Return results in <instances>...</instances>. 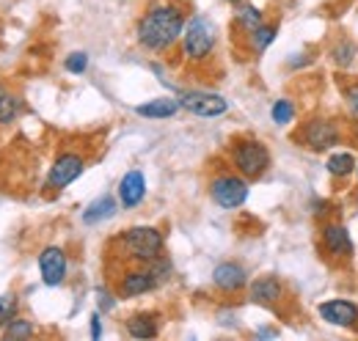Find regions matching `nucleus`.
Listing matches in <instances>:
<instances>
[{"label": "nucleus", "instance_id": "obj_1", "mask_svg": "<svg viewBox=\"0 0 358 341\" xmlns=\"http://www.w3.org/2000/svg\"><path fill=\"white\" fill-rule=\"evenodd\" d=\"M185 31V14L177 6H155L138 22V44L152 52H166Z\"/></svg>", "mask_w": 358, "mask_h": 341}, {"label": "nucleus", "instance_id": "obj_2", "mask_svg": "<svg viewBox=\"0 0 358 341\" xmlns=\"http://www.w3.org/2000/svg\"><path fill=\"white\" fill-rule=\"evenodd\" d=\"M116 245L122 248V259L138 261V264H152L163 254V234L152 226H135L116 240Z\"/></svg>", "mask_w": 358, "mask_h": 341}, {"label": "nucleus", "instance_id": "obj_3", "mask_svg": "<svg viewBox=\"0 0 358 341\" xmlns=\"http://www.w3.org/2000/svg\"><path fill=\"white\" fill-rule=\"evenodd\" d=\"M231 166L245 179H259L270 168L268 146L257 138H237L231 143Z\"/></svg>", "mask_w": 358, "mask_h": 341}, {"label": "nucleus", "instance_id": "obj_4", "mask_svg": "<svg viewBox=\"0 0 358 341\" xmlns=\"http://www.w3.org/2000/svg\"><path fill=\"white\" fill-rule=\"evenodd\" d=\"M185 55L190 61H204L210 58V52L215 50V28L204 20V17H193L185 25V36H182Z\"/></svg>", "mask_w": 358, "mask_h": 341}, {"label": "nucleus", "instance_id": "obj_5", "mask_svg": "<svg viewBox=\"0 0 358 341\" xmlns=\"http://www.w3.org/2000/svg\"><path fill=\"white\" fill-rule=\"evenodd\" d=\"M210 196L218 207L224 210H237L245 198H248V182L245 176H234V173H218L210 182Z\"/></svg>", "mask_w": 358, "mask_h": 341}, {"label": "nucleus", "instance_id": "obj_6", "mask_svg": "<svg viewBox=\"0 0 358 341\" xmlns=\"http://www.w3.org/2000/svg\"><path fill=\"white\" fill-rule=\"evenodd\" d=\"M179 105L185 110H190L193 116H201V119H215L229 110V102H226L221 94H210V91H187L179 96Z\"/></svg>", "mask_w": 358, "mask_h": 341}, {"label": "nucleus", "instance_id": "obj_7", "mask_svg": "<svg viewBox=\"0 0 358 341\" xmlns=\"http://www.w3.org/2000/svg\"><path fill=\"white\" fill-rule=\"evenodd\" d=\"M157 284H160V278L155 275V270L149 264L146 267H133V270H124L122 278L116 281V295L119 298H138V295L152 292Z\"/></svg>", "mask_w": 358, "mask_h": 341}, {"label": "nucleus", "instance_id": "obj_8", "mask_svg": "<svg viewBox=\"0 0 358 341\" xmlns=\"http://www.w3.org/2000/svg\"><path fill=\"white\" fill-rule=\"evenodd\" d=\"M83 168H86V160H83L80 154H75V152H64V154L55 157L52 168H50V173H47V184H50L52 190H61V187L72 184V182L83 173Z\"/></svg>", "mask_w": 358, "mask_h": 341}, {"label": "nucleus", "instance_id": "obj_9", "mask_svg": "<svg viewBox=\"0 0 358 341\" xmlns=\"http://www.w3.org/2000/svg\"><path fill=\"white\" fill-rule=\"evenodd\" d=\"M298 140H303L312 152H325V149L339 143V129L334 127L331 122L314 119V122H309L306 127L298 132Z\"/></svg>", "mask_w": 358, "mask_h": 341}, {"label": "nucleus", "instance_id": "obj_10", "mask_svg": "<svg viewBox=\"0 0 358 341\" xmlns=\"http://www.w3.org/2000/svg\"><path fill=\"white\" fill-rule=\"evenodd\" d=\"M320 317L328 322V325H336V328H356L358 325V305L353 300H325L320 305Z\"/></svg>", "mask_w": 358, "mask_h": 341}, {"label": "nucleus", "instance_id": "obj_11", "mask_svg": "<svg viewBox=\"0 0 358 341\" xmlns=\"http://www.w3.org/2000/svg\"><path fill=\"white\" fill-rule=\"evenodd\" d=\"M39 270L47 286H61L66 278V254L58 245H47L39 254Z\"/></svg>", "mask_w": 358, "mask_h": 341}, {"label": "nucleus", "instance_id": "obj_12", "mask_svg": "<svg viewBox=\"0 0 358 341\" xmlns=\"http://www.w3.org/2000/svg\"><path fill=\"white\" fill-rule=\"evenodd\" d=\"M322 251L331 256V259H348V256L353 254L348 228L339 226V223L325 226V228H322Z\"/></svg>", "mask_w": 358, "mask_h": 341}, {"label": "nucleus", "instance_id": "obj_13", "mask_svg": "<svg viewBox=\"0 0 358 341\" xmlns=\"http://www.w3.org/2000/svg\"><path fill=\"white\" fill-rule=\"evenodd\" d=\"M213 284H215L221 292L234 295V292H240V289L248 284V275H245V270H243L240 264L224 261V264L215 267V273H213Z\"/></svg>", "mask_w": 358, "mask_h": 341}, {"label": "nucleus", "instance_id": "obj_14", "mask_svg": "<svg viewBox=\"0 0 358 341\" xmlns=\"http://www.w3.org/2000/svg\"><path fill=\"white\" fill-rule=\"evenodd\" d=\"M146 196V179L141 170H127L124 179L119 182V198L124 207H138Z\"/></svg>", "mask_w": 358, "mask_h": 341}, {"label": "nucleus", "instance_id": "obj_15", "mask_svg": "<svg viewBox=\"0 0 358 341\" xmlns=\"http://www.w3.org/2000/svg\"><path fill=\"white\" fill-rule=\"evenodd\" d=\"M281 292H284L281 289V281L273 278V275H262V278H257L251 284V300L257 305H265V308H273L281 300Z\"/></svg>", "mask_w": 358, "mask_h": 341}, {"label": "nucleus", "instance_id": "obj_16", "mask_svg": "<svg viewBox=\"0 0 358 341\" xmlns=\"http://www.w3.org/2000/svg\"><path fill=\"white\" fill-rule=\"evenodd\" d=\"M127 333L133 339H155L160 333V317L152 311H141L127 319Z\"/></svg>", "mask_w": 358, "mask_h": 341}, {"label": "nucleus", "instance_id": "obj_17", "mask_svg": "<svg viewBox=\"0 0 358 341\" xmlns=\"http://www.w3.org/2000/svg\"><path fill=\"white\" fill-rule=\"evenodd\" d=\"M179 108H182L179 99L163 96V99H152V102H146V105H138L135 113L143 116V119H171Z\"/></svg>", "mask_w": 358, "mask_h": 341}, {"label": "nucleus", "instance_id": "obj_18", "mask_svg": "<svg viewBox=\"0 0 358 341\" xmlns=\"http://www.w3.org/2000/svg\"><path fill=\"white\" fill-rule=\"evenodd\" d=\"M113 215H116V201H113V196H99L94 204L86 207L83 223H86V226H94V223H102V220H108V217H113Z\"/></svg>", "mask_w": 358, "mask_h": 341}, {"label": "nucleus", "instance_id": "obj_19", "mask_svg": "<svg viewBox=\"0 0 358 341\" xmlns=\"http://www.w3.org/2000/svg\"><path fill=\"white\" fill-rule=\"evenodd\" d=\"M34 336V322L31 319H22V317H14L6 331H3V339L6 341H22V339H31Z\"/></svg>", "mask_w": 358, "mask_h": 341}, {"label": "nucleus", "instance_id": "obj_20", "mask_svg": "<svg viewBox=\"0 0 358 341\" xmlns=\"http://www.w3.org/2000/svg\"><path fill=\"white\" fill-rule=\"evenodd\" d=\"M328 170H331V176H350V173L356 170V160H353V154H350V152L331 154V160H328Z\"/></svg>", "mask_w": 358, "mask_h": 341}, {"label": "nucleus", "instance_id": "obj_21", "mask_svg": "<svg viewBox=\"0 0 358 341\" xmlns=\"http://www.w3.org/2000/svg\"><path fill=\"white\" fill-rule=\"evenodd\" d=\"M273 39H275V25H259V28H254L248 34V42H251L254 52H262Z\"/></svg>", "mask_w": 358, "mask_h": 341}, {"label": "nucleus", "instance_id": "obj_22", "mask_svg": "<svg viewBox=\"0 0 358 341\" xmlns=\"http://www.w3.org/2000/svg\"><path fill=\"white\" fill-rule=\"evenodd\" d=\"M237 25H240L245 34H251L254 28L262 25V11H259L257 6H245V8H240V14H237Z\"/></svg>", "mask_w": 358, "mask_h": 341}, {"label": "nucleus", "instance_id": "obj_23", "mask_svg": "<svg viewBox=\"0 0 358 341\" xmlns=\"http://www.w3.org/2000/svg\"><path fill=\"white\" fill-rule=\"evenodd\" d=\"M20 116V99L14 94H0V124H11Z\"/></svg>", "mask_w": 358, "mask_h": 341}, {"label": "nucleus", "instance_id": "obj_24", "mask_svg": "<svg viewBox=\"0 0 358 341\" xmlns=\"http://www.w3.org/2000/svg\"><path fill=\"white\" fill-rule=\"evenodd\" d=\"M270 116H273V122H275V124H289V122L295 119V108H292V102H289V99H278V102L273 105Z\"/></svg>", "mask_w": 358, "mask_h": 341}, {"label": "nucleus", "instance_id": "obj_25", "mask_svg": "<svg viewBox=\"0 0 358 341\" xmlns=\"http://www.w3.org/2000/svg\"><path fill=\"white\" fill-rule=\"evenodd\" d=\"M17 308H20L17 295H3V298H0V328H6V325L17 317Z\"/></svg>", "mask_w": 358, "mask_h": 341}, {"label": "nucleus", "instance_id": "obj_26", "mask_svg": "<svg viewBox=\"0 0 358 341\" xmlns=\"http://www.w3.org/2000/svg\"><path fill=\"white\" fill-rule=\"evenodd\" d=\"M86 66H89V55H86V52H72V55L66 58V72H72V75L86 72Z\"/></svg>", "mask_w": 358, "mask_h": 341}, {"label": "nucleus", "instance_id": "obj_27", "mask_svg": "<svg viewBox=\"0 0 358 341\" xmlns=\"http://www.w3.org/2000/svg\"><path fill=\"white\" fill-rule=\"evenodd\" d=\"M348 102H350V113L358 119V88H353V91H348Z\"/></svg>", "mask_w": 358, "mask_h": 341}, {"label": "nucleus", "instance_id": "obj_28", "mask_svg": "<svg viewBox=\"0 0 358 341\" xmlns=\"http://www.w3.org/2000/svg\"><path fill=\"white\" fill-rule=\"evenodd\" d=\"M91 336H94V339H99V336H102V328H99V317H96V314L91 317Z\"/></svg>", "mask_w": 358, "mask_h": 341}, {"label": "nucleus", "instance_id": "obj_29", "mask_svg": "<svg viewBox=\"0 0 358 341\" xmlns=\"http://www.w3.org/2000/svg\"><path fill=\"white\" fill-rule=\"evenodd\" d=\"M229 3H237V0H229Z\"/></svg>", "mask_w": 358, "mask_h": 341}, {"label": "nucleus", "instance_id": "obj_30", "mask_svg": "<svg viewBox=\"0 0 358 341\" xmlns=\"http://www.w3.org/2000/svg\"><path fill=\"white\" fill-rule=\"evenodd\" d=\"M356 170H358V168H356Z\"/></svg>", "mask_w": 358, "mask_h": 341}]
</instances>
